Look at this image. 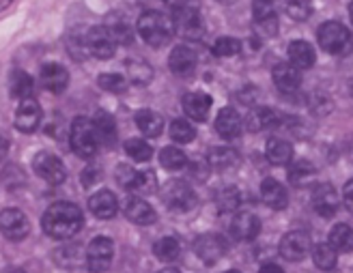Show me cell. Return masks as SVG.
I'll list each match as a JSON object with an SVG mask.
<instances>
[{
    "label": "cell",
    "instance_id": "cell-1",
    "mask_svg": "<svg viewBox=\"0 0 353 273\" xmlns=\"http://www.w3.org/2000/svg\"><path fill=\"white\" fill-rule=\"evenodd\" d=\"M43 230L52 239H69L82 228V211L72 203H54L43 213Z\"/></svg>",
    "mask_w": 353,
    "mask_h": 273
},
{
    "label": "cell",
    "instance_id": "cell-2",
    "mask_svg": "<svg viewBox=\"0 0 353 273\" xmlns=\"http://www.w3.org/2000/svg\"><path fill=\"white\" fill-rule=\"evenodd\" d=\"M138 32L149 46L162 48L170 41L174 26H172L170 15L160 13V11H147L140 15V20H138Z\"/></svg>",
    "mask_w": 353,
    "mask_h": 273
},
{
    "label": "cell",
    "instance_id": "cell-3",
    "mask_svg": "<svg viewBox=\"0 0 353 273\" xmlns=\"http://www.w3.org/2000/svg\"><path fill=\"white\" fill-rule=\"evenodd\" d=\"M319 46L332 57H347L353 52V34L341 22H325L316 32Z\"/></svg>",
    "mask_w": 353,
    "mask_h": 273
},
{
    "label": "cell",
    "instance_id": "cell-4",
    "mask_svg": "<svg viewBox=\"0 0 353 273\" xmlns=\"http://www.w3.org/2000/svg\"><path fill=\"white\" fill-rule=\"evenodd\" d=\"M174 30L181 34L183 39H192L196 41L203 37L205 26L201 20V13L196 9H192L188 5H174V13L170 15Z\"/></svg>",
    "mask_w": 353,
    "mask_h": 273
},
{
    "label": "cell",
    "instance_id": "cell-5",
    "mask_svg": "<svg viewBox=\"0 0 353 273\" xmlns=\"http://www.w3.org/2000/svg\"><path fill=\"white\" fill-rule=\"evenodd\" d=\"M69 142H72V149L80 157H91L97 151V134L93 121H88L86 117H78L72 125V134H69Z\"/></svg>",
    "mask_w": 353,
    "mask_h": 273
},
{
    "label": "cell",
    "instance_id": "cell-6",
    "mask_svg": "<svg viewBox=\"0 0 353 273\" xmlns=\"http://www.w3.org/2000/svg\"><path fill=\"white\" fill-rule=\"evenodd\" d=\"M162 200L170 211L185 213L196 207V194L185 183V181H168L162 188Z\"/></svg>",
    "mask_w": 353,
    "mask_h": 273
},
{
    "label": "cell",
    "instance_id": "cell-7",
    "mask_svg": "<svg viewBox=\"0 0 353 273\" xmlns=\"http://www.w3.org/2000/svg\"><path fill=\"white\" fill-rule=\"evenodd\" d=\"M82 41H84L86 54H93L95 59L105 61V59H112L114 57L117 43L110 37V32H108V28H105V26H93L91 30H86Z\"/></svg>",
    "mask_w": 353,
    "mask_h": 273
},
{
    "label": "cell",
    "instance_id": "cell-8",
    "mask_svg": "<svg viewBox=\"0 0 353 273\" xmlns=\"http://www.w3.org/2000/svg\"><path fill=\"white\" fill-rule=\"evenodd\" d=\"M112 256H114V243L110 239H105V236H97V239H93L91 245H88L84 261H86L88 271L103 273L110 269Z\"/></svg>",
    "mask_w": 353,
    "mask_h": 273
},
{
    "label": "cell",
    "instance_id": "cell-9",
    "mask_svg": "<svg viewBox=\"0 0 353 273\" xmlns=\"http://www.w3.org/2000/svg\"><path fill=\"white\" fill-rule=\"evenodd\" d=\"M32 168H34V172H37V176H41L43 181H48V183H52V185L63 183L65 176H67L65 163L57 155H52L48 151H41V153L34 155Z\"/></svg>",
    "mask_w": 353,
    "mask_h": 273
},
{
    "label": "cell",
    "instance_id": "cell-10",
    "mask_svg": "<svg viewBox=\"0 0 353 273\" xmlns=\"http://www.w3.org/2000/svg\"><path fill=\"white\" fill-rule=\"evenodd\" d=\"M0 232H3L9 241H22L30 232L28 217L20 209H5L0 213Z\"/></svg>",
    "mask_w": 353,
    "mask_h": 273
},
{
    "label": "cell",
    "instance_id": "cell-11",
    "mask_svg": "<svg viewBox=\"0 0 353 273\" xmlns=\"http://www.w3.org/2000/svg\"><path fill=\"white\" fill-rule=\"evenodd\" d=\"M310 252V236L302 230L287 232L280 241V256L285 261L297 263Z\"/></svg>",
    "mask_w": 353,
    "mask_h": 273
},
{
    "label": "cell",
    "instance_id": "cell-12",
    "mask_svg": "<svg viewBox=\"0 0 353 273\" xmlns=\"http://www.w3.org/2000/svg\"><path fill=\"white\" fill-rule=\"evenodd\" d=\"M194 252L205 265H216L226 254V241L220 234H201L194 243Z\"/></svg>",
    "mask_w": 353,
    "mask_h": 273
},
{
    "label": "cell",
    "instance_id": "cell-13",
    "mask_svg": "<svg viewBox=\"0 0 353 273\" xmlns=\"http://www.w3.org/2000/svg\"><path fill=\"white\" fill-rule=\"evenodd\" d=\"M41 123V105L34 99H24L20 101L15 110V130L24 134H32Z\"/></svg>",
    "mask_w": 353,
    "mask_h": 273
},
{
    "label": "cell",
    "instance_id": "cell-14",
    "mask_svg": "<svg viewBox=\"0 0 353 273\" xmlns=\"http://www.w3.org/2000/svg\"><path fill=\"white\" fill-rule=\"evenodd\" d=\"M312 207L321 217H334L339 211V194L330 183H321L316 185L312 192Z\"/></svg>",
    "mask_w": 353,
    "mask_h": 273
},
{
    "label": "cell",
    "instance_id": "cell-15",
    "mask_svg": "<svg viewBox=\"0 0 353 273\" xmlns=\"http://www.w3.org/2000/svg\"><path fill=\"white\" fill-rule=\"evenodd\" d=\"M123 213L128 215V220H132L134 224L140 226H149L157 220V213L153 211V207L149 203H145L140 196H130L123 203Z\"/></svg>",
    "mask_w": 353,
    "mask_h": 273
},
{
    "label": "cell",
    "instance_id": "cell-16",
    "mask_svg": "<svg viewBox=\"0 0 353 273\" xmlns=\"http://www.w3.org/2000/svg\"><path fill=\"white\" fill-rule=\"evenodd\" d=\"M39 82L50 93H63L69 84V71L63 65L46 63L39 71Z\"/></svg>",
    "mask_w": 353,
    "mask_h": 273
},
{
    "label": "cell",
    "instance_id": "cell-17",
    "mask_svg": "<svg viewBox=\"0 0 353 273\" xmlns=\"http://www.w3.org/2000/svg\"><path fill=\"white\" fill-rule=\"evenodd\" d=\"M88 209L99 220H110L119 211V200L110 190H99L88 198Z\"/></svg>",
    "mask_w": 353,
    "mask_h": 273
},
{
    "label": "cell",
    "instance_id": "cell-18",
    "mask_svg": "<svg viewBox=\"0 0 353 273\" xmlns=\"http://www.w3.org/2000/svg\"><path fill=\"white\" fill-rule=\"evenodd\" d=\"M261 232V220L254 213H237L231 222V234L237 241H252Z\"/></svg>",
    "mask_w": 353,
    "mask_h": 273
},
{
    "label": "cell",
    "instance_id": "cell-19",
    "mask_svg": "<svg viewBox=\"0 0 353 273\" xmlns=\"http://www.w3.org/2000/svg\"><path fill=\"white\" fill-rule=\"evenodd\" d=\"M272 78H274V84L280 93L285 95H291L299 88L302 84V76H299V71L293 67V65H287V63H278L272 71Z\"/></svg>",
    "mask_w": 353,
    "mask_h": 273
},
{
    "label": "cell",
    "instance_id": "cell-20",
    "mask_svg": "<svg viewBox=\"0 0 353 273\" xmlns=\"http://www.w3.org/2000/svg\"><path fill=\"white\" fill-rule=\"evenodd\" d=\"M261 198H263V203L268 205L270 209L274 211H282V209H287L289 205V194L285 190V185L280 183V181L276 179H265L263 183H261Z\"/></svg>",
    "mask_w": 353,
    "mask_h": 273
},
{
    "label": "cell",
    "instance_id": "cell-21",
    "mask_svg": "<svg viewBox=\"0 0 353 273\" xmlns=\"http://www.w3.org/2000/svg\"><path fill=\"white\" fill-rule=\"evenodd\" d=\"M211 97L209 95H205V93H188L185 97H183V112H185V117H190L192 121H199V123H203V121H207V117H209V110H211Z\"/></svg>",
    "mask_w": 353,
    "mask_h": 273
},
{
    "label": "cell",
    "instance_id": "cell-22",
    "mask_svg": "<svg viewBox=\"0 0 353 273\" xmlns=\"http://www.w3.org/2000/svg\"><path fill=\"white\" fill-rule=\"evenodd\" d=\"M168 65H170L172 74H176V76H190V74H194V69H196V54H194L185 46H179V48H174L170 52Z\"/></svg>",
    "mask_w": 353,
    "mask_h": 273
},
{
    "label": "cell",
    "instance_id": "cell-23",
    "mask_svg": "<svg viewBox=\"0 0 353 273\" xmlns=\"http://www.w3.org/2000/svg\"><path fill=\"white\" fill-rule=\"evenodd\" d=\"M216 132L226 140H233L241 134V117L237 114L235 108H222L218 112Z\"/></svg>",
    "mask_w": 353,
    "mask_h": 273
},
{
    "label": "cell",
    "instance_id": "cell-24",
    "mask_svg": "<svg viewBox=\"0 0 353 273\" xmlns=\"http://www.w3.org/2000/svg\"><path fill=\"white\" fill-rule=\"evenodd\" d=\"M289 65H293L297 71L299 69H310L316 61V54H314V48L308 43V41H302V39H297V41H291L289 46Z\"/></svg>",
    "mask_w": 353,
    "mask_h": 273
},
{
    "label": "cell",
    "instance_id": "cell-25",
    "mask_svg": "<svg viewBox=\"0 0 353 273\" xmlns=\"http://www.w3.org/2000/svg\"><path fill=\"white\" fill-rule=\"evenodd\" d=\"M265 157H268L274 166H287L293 157L291 142L282 140V138H270L268 147H265Z\"/></svg>",
    "mask_w": 353,
    "mask_h": 273
},
{
    "label": "cell",
    "instance_id": "cell-26",
    "mask_svg": "<svg viewBox=\"0 0 353 273\" xmlns=\"http://www.w3.org/2000/svg\"><path fill=\"white\" fill-rule=\"evenodd\" d=\"M136 125L147 138H157L164 130V119L153 110H138L136 112Z\"/></svg>",
    "mask_w": 353,
    "mask_h": 273
},
{
    "label": "cell",
    "instance_id": "cell-27",
    "mask_svg": "<svg viewBox=\"0 0 353 273\" xmlns=\"http://www.w3.org/2000/svg\"><path fill=\"white\" fill-rule=\"evenodd\" d=\"M93 127H95V134H97V142L105 144V147H112V144L117 142V125L108 112H97Z\"/></svg>",
    "mask_w": 353,
    "mask_h": 273
},
{
    "label": "cell",
    "instance_id": "cell-28",
    "mask_svg": "<svg viewBox=\"0 0 353 273\" xmlns=\"http://www.w3.org/2000/svg\"><path fill=\"white\" fill-rule=\"evenodd\" d=\"M280 123V117L272 108H256L248 117V130L250 132H263V130H274Z\"/></svg>",
    "mask_w": 353,
    "mask_h": 273
},
{
    "label": "cell",
    "instance_id": "cell-29",
    "mask_svg": "<svg viewBox=\"0 0 353 273\" xmlns=\"http://www.w3.org/2000/svg\"><path fill=\"white\" fill-rule=\"evenodd\" d=\"M130 190L136 196H149L157 192V174L153 170H136Z\"/></svg>",
    "mask_w": 353,
    "mask_h": 273
},
{
    "label": "cell",
    "instance_id": "cell-30",
    "mask_svg": "<svg viewBox=\"0 0 353 273\" xmlns=\"http://www.w3.org/2000/svg\"><path fill=\"white\" fill-rule=\"evenodd\" d=\"M34 80L26 74V71H13L11 76V95L17 99H32Z\"/></svg>",
    "mask_w": 353,
    "mask_h": 273
},
{
    "label": "cell",
    "instance_id": "cell-31",
    "mask_svg": "<svg viewBox=\"0 0 353 273\" xmlns=\"http://www.w3.org/2000/svg\"><path fill=\"white\" fill-rule=\"evenodd\" d=\"M239 161V155L235 149H228V147H216V149H211L209 155H207V163L209 166H214V168H231L235 166V163Z\"/></svg>",
    "mask_w": 353,
    "mask_h": 273
},
{
    "label": "cell",
    "instance_id": "cell-32",
    "mask_svg": "<svg viewBox=\"0 0 353 273\" xmlns=\"http://www.w3.org/2000/svg\"><path fill=\"white\" fill-rule=\"evenodd\" d=\"M330 245L336 252H351L353 250V228L347 224H336L330 230Z\"/></svg>",
    "mask_w": 353,
    "mask_h": 273
},
{
    "label": "cell",
    "instance_id": "cell-33",
    "mask_svg": "<svg viewBox=\"0 0 353 273\" xmlns=\"http://www.w3.org/2000/svg\"><path fill=\"white\" fill-rule=\"evenodd\" d=\"M179 252H181V245H179V241L174 239V236H162V239L153 245L155 259H160L162 263L176 261V259H179Z\"/></svg>",
    "mask_w": 353,
    "mask_h": 273
},
{
    "label": "cell",
    "instance_id": "cell-34",
    "mask_svg": "<svg viewBox=\"0 0 353 273\" xmlns=\"http://www.w3.org/2000/svg\"><path fill=\"white\" fill-rule=\"evenodd\" d=\"M336 254L339 252L334 250L330 243H319V245L312 247V261L321 271H332L334 267H336V261H339Z\"/></svg>",
    "mask_w": 353,
    "mask_h": 273
},
{
    "label": "cell",
    "instance_id": "cell-35",
    "mask_svg": "<svg viewBox=\"0 0 353 273\" xmlns=\"http://www.w3.org/2000/svg\"><path fill=\"white\" fill-rule=\"evenodd\" d=\"M160 161L166 170H183L188 166V155L176 147H166L160 153Z\"/></svg>",
    "mask_w": 353,
    "mask_h": 273
},
{
    "label": "cell",
    "instance_id": "cell-36",
    "mask_svg": "<svg viewBox=\"0 0 353 273\" xmlns=\"http://www.w3.org/2000/svg\"><path fill=\"white\" fill-rule=\"evenodd\" d=\"M241 203V196H239V190L237 188H224L216 194V205H218V211L222 213H231L239 207Z\"/></svg>",
    "mask_w": 353,
    "mask_h": 273
},
{
    "label": "cell",
    "instance_id": "cell-37",
    "mask_svg": "<svg viewBox=\"0 0 353 273\" xmlns=\"http://www.w3.org/2000/svg\"><path fill=\"white\" fill-rule=\"evenodd\" d=\"M170 138L179 144H188L196 138V130H194V125L185 119H179V121H172L170 125Z\"/></svg>",
    "mask_w": 353,
    "mask_h": 273
},
{
    "label": "cell",
    "instance_id": "cell-38",
    "mask_svg": "<svg viewBox=\"0 0 353 273\" xmlns=\"http://www.w3.org/2000/svg\"><path fill=\"white\" fill-rule=\"evenodd\" d=\"M125 153L136 161H149L153 157V149L140 138H132V140L125 142Z\"/></svg>",
    "mask_w": 353,
    "mask_h": 273
},
{
    "label": "cell",
    "instance_id": "cell-39",
    "mask_svg": "<svg viewBox=\"0 0 353 273\" xmlns=\"http://www.w3.org/2000/svg\"><path fill=\"white\" fill-rule=\"evenodd\" d=\"M289 179L293 181L295 185H306L310 179H314V168L310 161H297L295 166L289 170Z\"/></svg>",
    "mask_w": 353,
    "mask_h": 273
},
{
    "label": "cell",
    "instance_id": "cell-40",
    "mask_svg": "<svg viewBox=\"0 0 353 273\" xmlns=\"http://www.w3.org/2000/svg\"><path fill=\"white\" fill-rule=\"evenodd\" d=\"M241 52V41L235 39V37H220L216 43H214V54L220 59H226V57H235V54Z\"/></svg>",
    "mask_w": 353,
    "mask_h": 273
},
{
    "label": "cell",
    "instance_id": "cell-41",
    "mask_svg": "<svg viewBox=\"0 0 353 273\" xmlns=\"http://www.w3.org/2000/svg\"><path fill=\"white\" fill-rule=\"evenodd\" d=\"M99 86L103 90H110V93H123L128 86V80L125 76L121 74H101L99 76Z\"/></svg>",
    "mask_w": 353,
    "mask_h": 273
},
{
    "label": "cell",
    "instance_id": "cell-42",
    "mask_svg": "<svg viewBox=\"0 0 353 273\" xmlns=\"http://www.w3.org/2000/svg\"><path fill=\"white\" fill-rule=\"evenodd\" d=\"M287 13L293 17V20L304 22L312 13V5L308 3V0H291V3H287Z\"/></svg>",
    "mask_w": 353,
    "mask_h": 273
},
{
    "label": "cell",
    "instance_id": "cell-43",
    "mask_svg": "<svg viewBox=\"0 0 353 273\" xmlns=\"http://www.w3.org/2000/svg\"><path fill=\"white\" fill-rule=\"evenodd\" d=\"M105 28H108L114 43H130L132 41V30H130L128 22H112L110 26H105Z\"/></svg>",
    "mask_w": 353,
    "mask_h": 273
},
{
    "label": "cell",
    "instance_id": "cell-44",
    "mask_svg": "<svg viewBox=\"0 0 353 273\" xmlns=\"http://www.w3.org/2000/svg\"><path fill=\"white\" fill-rule=\"evenodd\" d=\"M256 30L263 34V37H276L278 32V15H270V17H261V20H254Z\"/></svg>",
    "mask_w": 353,
    "mask_h": 273
},
{
    "label": "cell",
    "instance_id": "cell-45",
    "mask_svg": "<svg viewBox=\"0 0 353 273\" xmlns=\"http://www.w3.org/2000/svg\"><path fill=\"white\" fill-rule=\"evenodd\" d=\"M134 174H136V170H134L132 166H128V163H121V166L117 168V181H119V183H121L123 188H125V190H130Z\"/></svg>",
    "mask_w": 353,
    "mask_h": 273
},
{
    "label": "cell",
    "instance_id": "cell-46",
    "mask_svg": "<svg viewBox=\"0 0 353 273\" xmlns=\"http://www.w3.org/2000/svg\"><path fill=\"white\" fill-rule=\"evenodd\" d=\"M252 13H254V20H261V17H270L274 15V5L272 3H254L252 5Z\"/></svg>",
    "mask_w": 353,
    "mask_h": 273
},
{
    "label": "cell",
    "instance_id": "cell-47",
    "mask_svg": "<svg viewBox=\"0 0 353 273\" xmlns=\"http://www.w3.org/2000/svg\"><path fill=\"white\" fill-rule=\"evenodd\" d=\"M343 203L353 213V181H349V183L343 188Z\"/></svg>",
    "mask_w": 353,
    "mask_h": 273
},
{
    "label": "cell",
    "instance_id": "cell-48",
    "mask_svg": "<svg viewBox=\"0 0 353 273\" xmlns=\"http://www.w3.org/2000/svg\"><path fill=\"white\" fill-rule=\"evenodd\" d=\"M259 273H285V271H282V267L276 265V263H265Z\"/></svg>",
    "mask_w": 353,
    "mask_h": 273
},
{
    "label": "cell",
    "instance_id": "cell-49",
    "mask_svg": "<svg viewBox=\"0 0 353 273\" xmlns=\"http://www.w3.org/2000/svg\"><path fill=\"white\" fill-rule=\"evenodd\" d=\"M95 176H97V172L93 170V168H88L84 174H82V181H84V185H91L93 181H95Z\"/></svg>",
    "mask_w": 353,
    "mask_h": 273
},
{
    "label": "cell",
    "instance_id": "cell-50",
    "mask_svg": "<svg viewBox=\"0 0 353 273\" xmlns=\"http://www.w3.org/2000/svg\"><path fill=\"white\" fill-rule=\"evenodd\" d=\"M7 151H9V142L5 138H0V161L7 157Z\"/></svg>",
    "mask_w": 353,
    "mask_h": 273
},
{
    "label": "cell",
    "instance_id": "cell-51",
    "mask_svg": "<svg viewBox=\"0 0 353 273\" xmlns=\"http://www.w3.org/2000/svg\"><path fill=\"white\" fill-rule=\"evenodd\" d=\"M157 273H181V271H179V269H174V267H166V269L157 271Z\"/></svg>",
    "mask_w": 353,
    "mask_h": 273
},
{
    "label": "cell",
    "instance_id": "cell-52",
    "mask_svg": "<svg viewBox=\"0 0 353 273\" xmlns=\"http://www.w3.org/2000/svg\"><path fill=\"white\" fill-rule=\"evenodd\" d=\"M349 13H351V22H353V3L349 5Z\"/></svg>",
    "mask_w": 353,
    "mask_h": 273
},
{
    "label": "cell",
    "instance_id": "cell-53",
    "mask_svg": "<svg viewBox=\"0 0 353 273\" xmlns=\"http://www.w3.org/2000/svg\"><path fill=\"white\" fill-rule=\"evenodd\" d=\"M226 273H239V271H235V269H233V271H226Z\"/></svg>",
    "mask_w": 353,
    "mask_h": 273
},
{
    "label": "cell",
    "instance_id": "cell-54",
    "mask_svg": "<svg viewBox=\"0 0 353 273\" xmlns=\"http://www.w3.org/2000/svg\"><path fill=\"white\" fill-rule=\"evenodd\" d=\"M9 273H24V271H9Z\"/></svg>",
    "mask_w": 353,
    "mask_h": 273
}]
</instances>
